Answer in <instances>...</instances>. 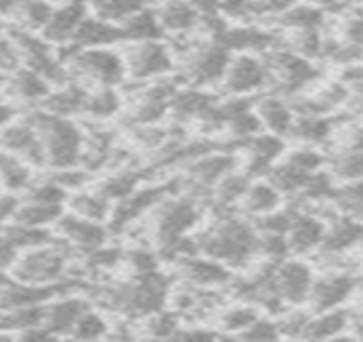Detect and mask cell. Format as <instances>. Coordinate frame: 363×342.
Listing matches in <instances>:
<instances>
[{"instance_id":"83f0119b","label":"cell","mask_w":363,"mask_h":342,"mask_svg":"<svg viewBox=\"0 0 363 342\" xmlns=\"http://www.w3.org/2000/svg\"><path fill=\"white\" fill-rule=\"evenodd\" d=\"M325 167L337 184L359 180L363 178V152H329Z\"/></svg>"},{"instance_id":"d6a6232c","label":"cell","mask_w":363,"mask_h":342,"mask_svg":"<svg viewBox=\"0 0 363 342\" xmlns=\"http://www.w3.org/2000/svg\"><path fill=\"white\" fill-rule=\"evenodd\" d=\"M13 92L18 99L22 101H45L48 94H50V84L37 75L33 69H24V71H18L16 73V79H13Z\"/></svg>"},{"instance_id":"6f0895ef","label":"cell","mask_w":363,"mask_h":342,"mask_svg":"<svg viewBox=\"0 0 363 342\" xmlns=\"http://www.w3.org/2000/svg\"><path fill=\"white\" fill-rule=\"evenodd\" d=\"M16 116V109L7 103H0V126H7Z\"/></svg>"},{"instance_id":"9f6ffc18","label":"cell","mask_w":363,"mask_h":342,"mask_svg":"<svg viewBox=\"0 0 363 342\" xmlns=\"http://www.w3.org/2000/svg\"><path fill=\"white\" fill-rule=\"evenodd\" d=\"M16 65V52L9 50L7 45L0 43V69H5V67H13Z\"/></svg>"},{"instance_id":"2e32d148","label":"cell","mask_w":363,"mask_h":342,"mask_svg":"<svg viewBox=\"0 0 363 342\" xmlns=\"http://www.w3.org/2000/svg\"><path fill=\"white\" fill-rule=\"evenodd\" d=\"M0 145H3L9 154H18L30 160H41L37 154L43 156V145L39 139V133L33 124L26 122H16V124H7L3 126V133H0ZM45 158V156H43Z\"/></svg>"},{"instance_id":"277c9868","label":"cell","mask_w":363,"mask_h":342,"mask_svg":"<svg viewBox=\"0 0 363 342\" xmlns=\"http://www.w3.org/2000/svg\"><path fill=\"white\" fill-rule=\"evenodd\" d=\"M314 267L306 259H282L274 265L272 272V285L284 306H306L312 280H314Z\"/></svg>"},{"instance_id":"816d5d0a","label":"cell","mask_w":363,"mask_h":342,"mask_svg":"<svg viewBox=\"0 0 363 342\" xmlns=\"http://www.w3.org/2000/svg\"><path fill=\"white\" fill-rule=\"evenodd\" d=\"M342 41L361 48L363 50V16H352V18H344L342 26H340V37Z\"/></svg>"},{"instance_id":"7a4b0ae2","label":"cell","mask_w":363,"mask_h":342,"mask_svg":"<svg viewBox=\"0 0 363 342\" xmlns=\"http://www.w3.org/2000/svg\"><path fill=\"white\" fill-rule=\"evenodd\" d=\"M41 135L43 156L56 169H71L82 154V133L79 128L60 116L48 114L35 126Z\"/></svg>"},{"instance_id":"ffe728a7","label":"cell","mask_w":363,"mask_h":342,"mask_svg":"<svg viewBox=\"0 0 363 342\" xmlns=\"http://www.w3.org/2000/svg\"><path fill=\"white\" fill-rule=\"evenodd\" d=\"M229 50L223 48L220 43L218 45H212L210 50H203L195 60H193V82L199 84V86H206V84H216V82H223L225 77V71L229 67Z\"/></svg>"},{"instance_id":"ba28073f","label":"cell","mask_w":363,"mask_h":342,"mask_svg":"<svg viewBox=\"0 0 363 342\" xmlns=\"http://www.w3.org/2000/svg\"><path fill=\"white\" fill-rule=\"evenodd\" d=\"M73 65L101 86H116L126 71V62L116 52L103 48L79 50L73 58Z\"/></svg>"},{"instance_id":"60d3db41","label":"cell","mask_w":363,"mask_h":342,"mask_svg":"<svg viewBox=\"0 0 363 342\" xmlns=\"http://www.w3.org/2000/svg\"><path fill=\"white\" fill-rule=\"evenodd\" d=\"M99 18L105 22H124L137 11H141V0H96Z\"/></svg>"},{"instance_id":"5bb4252c","label":"cell","mask_w":363,"mask_h":342,"mask_svg":"<svg viewBox=\"0 0 363 342\" xmlns=\"http://www.w3.org/2000/svg\"><path fill=\"white\" fill-rule=\"evenodd\" d=\"M86 18V3L84 0H71V3L52 11L50 22L43 28V39L48 43H67L73 39L77 26Z\"/></svg>"},{"instance_id":"f5cc1de1","label":"cell","mask_w":363,"mask_h":342,"mask_svg":"<svg viewBox=\"0 0 363 342\" xmlns=\"http://www.w3.org/2000/svg\"><path fill=\"white\" fill-rule=\"evenodd\" d=\"M130 265L137 274H150V272H156V265H158V259L156 255L147 253V250H135L130 257Z\"/></svg>"},{"instance_id":"7dc6e473","label":"cell","mask_w":363,"mask_h":342,"mask_svg":"<svg viewBox=\"0 0 363 342\" xmlns=\"http://www.w3.org/2000/svg\"><path fill=\"white\" fill-rule=\"evenodd\" d=\"M261 312L250 306V304H244V306H233L229 310L223 312L220 316V327L227 329V331H233V333H242Z\"/></svg>"},{"instance_id":"74e56055","label":"cell","mask_w":363,"mask_h":342,"mask_svg":"<svg viewBox=\"0 0 363 342\" xmlns=\"http://www.w3.org/2000/svg\"><path fill=\"white\" fill-rule=\"evenodd\" d=\"M282 160H286L295 169L303 171V174H314V171H318L327 165V154L316 150L314 145H301V148H295V150L282 154Z\"/></svg>"},{"instance_id":"7c38bea8","label":"cell","mask_w":363,"mask_h":342,"mask_svg":"<svg viewBox=\"0 0 363 342\" xmlns=\"http://www.w3.org/2000/svg\"><path fill=\"white\" fill-rule=\"evenodd\" d=\"M248 150V171L246 174L252 178L255 174H267V169L280 160V156L286 150V143L280 135L274 133H257L250 139H246Z\"/></svg>"},{"instance_id":"8fae6325","label":"cell","mask_w":363,"mask_h":342,"mask_svg":"<svg viewBox=\"0 0 363 342\" xmlns=\"http://www.w3.org/2000/svg\"><path fill=\"white\" fill-rule=\"evenodd\" d=\"M197 219H199L197 208L191 202H173L160 210V214L156 219V223H158L156 233L162 244L173 242L177 238H184L186 231L193 229Z\"/></svg>"},{"instance_id":"11a10c76","label":"cell","mask_w":363,"mask_h":342,"mask_svg":"<svg viewBox=\"0 0 363 342\" xmlns=\"http://www.w3.org/2000/svg\"><path fill=\"white\" fill-rule=\"evenodd\" d=\"M18 206H20V204H18V199H13V197H9V195L0 197V223L7 221V219H13V214H16Z\"/></svg>"},{"instance_id":"ab89813d","label":"cell","mask_w":363,"mask_h":342,"mask_svg":"<svg viewBox=\"0 0 363 342\" xmlns=\"http://www.w3.org/2000/svg\"><path fill=\"white\" fill-rule=\"evenodd\" d=\"M84 109H86L92 118H111V116L118 114V109H120V96L113 92L111 86H103L99 92L86 96Z\"/></svg>"},{"instance_id":"9c48e42d","label":"cell","mask_w":363,"mask_h":342,"mask_svg":"<svg viewBox=\"0 0 363 342\" xmlns=\"http://www.w3.org/2000/svg\"><path fill=\"white\" fill-rule=\"evenodd\" d=\"M363 240V219L337 214L327 223L325 238L316 250V255H342L359 246Z\"/></svg>"},{"instance_id":"d6986e66","label":"cell","mask_w":363,"mask_h":342,"mask_svg":"<svg viewBox=\"0 0 363 342\" xmlns=\"http://www.w3.org/2000/svg\"><path fill=\"white\" fill-rule=\"evenodd\" d=\"M335 131V122L331 116H316V114H297L289 135L301 145H325Z\"/></svg>"},{"instance_id":"e0dca14e","label":"cell","mask_w":363,"mask_h":342,"mask_svg":"<svg viewBox=\"0 0 363 342\" xmlns=\"http://www.w3.org/2000/svg\"><path fill=\"white\" fill-rule=\"evenodd\" d=\"M58 227H60V233L65 236V240H69L73 246L88 250V253L103 246V242H105V229L101 223L86 221L75 214L58 216Z\"/></svg>"},{"instance_id":"6125c7cd","label":"cell","mask_w":363,"mask_h":342,"mask_svg":"<svg viewBox=\"0 0 363 342\" xmlns=\"http://www.w3.org/2000/svg\"><path fill=\"white\" fill-rule=\"evenodd\" d=\"M0 28H3V24H0Z\"/></svg>"},{"instance_id":"d4e9b609","label":"cell","mask_w":363,"mask_h":342,"mask_svg":"<svg viewBox=\"0 0 363 342\" xmlns=\"http://www.w3.org/2000/svg\"><path fill=\"white\" fill-rule=\"evenodd\" d=\"M169 105L177 118H199V120H206V116L214 109V101L201 90L177 92L171 96Z\"/></svg>"},{"instance_id":"4dcf8cb0","label":"cell","mask_w":363,"mask_h":342,"mask_svg":"<svg viewBox=\"0 0 363 342\" xmlns=\"http://www.w3.org/2000/svg\"><path fill=\"white\" fill-rule=\"evenodd\" d=\"M235 165L238 160L231 154H210L193 167V174L201 184H218L227 174H231Z\"/></svg>"},{"instance_id":"4fadbf2b","label":"cell","mask_w":363,"mask_h":342,"mask_svg":"<svg viewBox=\"0 0 363 342\" xmlns=\"http://www.w3.org/2000/svg\"><path fill=\"white\" fill-rule=\"evenodd\" d=\"M128 69L135 77H158L171 69V56L164 45L156 41H141L128 56Z\"/></svg>"},{"instance_id":"91938a15","label":"cell","mask_w":363,"mask_h":342,"mask_svg":"<svg viewBox=\"0 0 363 342\" xmlns=\"http://www.w3.org/2000/svg\"><path fill=\"white\" fill-rule=\"evenodd\" d=\"M0 280H3V274H0Z\"/></svg>"},{"instance_id":"30bf717a","label":"cell","mask_w":363,"mask_h":342,"mask_svg":"<svg viewBox=\"0 0 363 342\" xmlns=\"http://www.w3.org/2000/svg\"><path fill=\"white\" fill-rule=\"evenodd\" d=\"M325 231H327V221H323L320 216H316L312 212L301 210L286 233L291 255L306 257V255L316 253L325 238Z\"/></svg>"},{"instance_id":"f1b7e54d","label":"cell","mask_w":363,"mask_h":342,"mask_svg":"<svg viewBox=\"0 0 363 342\" xmlns=\"http://www.w3.org/2000/svg\"><path fill=\"white\" fill-rule=\"evenodd\" d=\"M122 31V39H133V41H156L162 35V26L158 22V18L150 11H137L135 16H130L128 20L122 22L120 26Z\"/></svg>"},{"instance_id":"7bdbcfd3","label":"cell","mask_w":363,"mask_h":342,"mask_svg":"<svg viewBox=\"0 0 363 342\" xmlns=\"http://www.w3.org/2000/svg\"><path fill=\"white\" fill-rule=\"evenodd\" d=\"M69 333L75 336V338H82V340H96V338H101V336L107 333V321L99 312L86 310L73 323V327H71Z\"/></svg>"},{"instance_id":"f6af8a7d","label":"cell","mask_w":363,"mask_h":342,"mask_svg":"<svg viewBox=\"0 0 363 342\" xmlns=\"http://www.w3.org/2000/svg\"><path fill=\"white\" fill-rule=\"evenodd\" d=\"M135 187H137V176H135V174H128V171H120V174L107 178V180L101 184L99 195L105 197L107 202H111V199L120 202V199L128 197V195L135 191Z\"/></svg>"},{"instance_id":"6da1fadb","label":"cell","mask_w":363,"mask_h":342,"mask_svg":"<svg viewBox=\"0 0 363 342\" xmlns=\"http://www.w3.org/2000/svg\"><path fill=\"white\" fill-rule=\"evenodd\" d=\"M257 240L259 231L255 225L240 219H227L199 242V248L220 263L246 265L257 255Z\"/></svg>"},{"instance_id":"4316f807","label":"cell","mask_w":363,"mask_h":342,"mask_svg":"<svg viewBox=\"0 0 363 342\" xmlns=\"http://www.w3.org/2000/svg\"><path fill=\"white\" fill-rule=\"evenodd\" d=\"M52 297L50 287L45 285H26L22 282L20 287H9L0 291V306L3 310H13V308H24V306H37L43 304Z\"/></svg>"},{"instance_id":"8992f818","label":"cell","mask_w":363,"mask_h":342,"mask_svg":"<svg viewBox=\"0 0 363 342\" xmlns=\"http://www.w3.org/2000/svg\"><path fill=\"white\" fill-rule=\"evenodd\" d=\"M13 267L18 278L26 285H50L65 272L67 257L65 253L41 244L30 248L24 257H18Z\"/></svg>"},{"instance_id":"f546056e","label":"cell","mask_w":363,"mask_h":342,"mask_svg":"<svg viewBox=\"0 0 363 342\" xmlns=\"http://www.w3.org/2000/svg\"><path fill=\"white\" fill-rule=\"evenodd\" d=\"M331 204L340 214L363 219V178L350 180V182H340L335 187Z\"/></svg>"},{"instance_id":"603a6c76","label":"cell","mask_w":363,"mask_h":342,"mask_svg":"<svg viewBox=\"0 0 363 342\" xmlns=\"http://www.w3.org/2000/svg\"><path fill=\"white\" fill-rule=\"evenodd\" d=\"M184 274L189 280L201 285V287H216L229 282V272L225 263L216 259H197V257H184Z\"/></svg>"},{"instance_id":"7402d4cb","label":"cell","mask_w":363,"mask_h":342,"mask_svg":"<svg viewBox=\"0 0 363 342\" xmlns=\"http://www.w3.org/2000/svg\"><path fill=\"white\" fill-rule=\"evenodd\" d=\"M242 206L248 214L252 216H263V214H269L274 212L276 208L282 206V193L269 182V180H259V182H250L244 199H242Z\"/></svg>"},{"instance_id":"bcb514c9","label":"cell","mask_w":363,"mask_h":342,"mask_svg":"<svg viewBox=\"0 0 363 342\" xmlns=\"http://www.w3.org/2000/svg\"><path fill=\"white\" fill-rule=\"evenodd\" d=\"M327 145L331 152H363V124H350L340 133L333 131Z\"/></svg>"},{"instance_id":"f35d334b","label":"cell","mask_w":363,"mask_h":342,"mask_svg":"<svg viewBox=\"0 0 363 342\" xmlns=\"http://www.w3.org/2000/svg\"><path fill=\"white\" fill-rule=\"evenodd\" d=\"M250 176L248 174H238L233 169L231 174H227L220 182H218V189H216V195H218V202L223 206H233L238 202L244 199L248 187H250Z\"/></svg>"},{"instance_id":"680465c9","label":"cell","mask_w":363,"mask_h":342,"mask_svg":"<svg viewBox=\"0 0 363 342\" xmlns=\"http://www.w3.org/2000/svg\"><path fill=\"white\" fill-rule=\"evenodd\" d=\"M352 319H363V306L357 312H352Z\"/></svg>"},{"instance_id":"c3c4849f","label":"cell","mask_w":363,"mask_h":342,"mask_svg":"<svg viewBox=\"0 0 363 342\" xmlns=\"http://www.w3.org/2000/svg\"><path fill=\"white\" fill-rule=\"evenodd\" d=\"M240 336L246 340H276L280 338V327H278V321L259 314Z\"/></svg>"},{"instance_id":"b9f144b4","label":"cell","mask_w":363,"mask_h":342,"mask_svg":"<svg viewBox=\"0 0 363 342\" xmlns=\"http://www.w3.org/2000/svg\"><path fill=\"white\" fill-rule=\"evenodd\" d=\"M0 180L11 191L22 189L28 184V169L18 158H13V154L0 152Z\"/></svg>"},{"instance_id":"52a82bcc","label":"cell","mask_w":363,"mask_h":342,"mask_svg":"<svg viewBox=\"0 0 363 342\" xmlns=\"http://www.w3.org/2000/svg\"><path fill=\"white\" fill-rule=\"evenodd\" d=\"M269 79H272V73H269L267 62H263L261 58L252 54H242L238 58H231L223 77L227 90L235 96L261 90L263 86L269 84Z\"/></svg>"},{"instance_id":"44dd1931","label":"cell","mask_w":363,"mask_h":342,"mask_svg":"<svg viewBox=\"0 0 363 342\" xmlns=\"http://www.w3.org/2000/svg\"><path fill=\"white\" fill-rule=\"evenodd\" d=\"M257 116L261 120V126L267 128L274 135H289L291 124L295 120V111L291 107L289 101L280 99V96H265L257 103Z\"/></svg>"},{"instance_id":"3957f363","label":"cell","mask_w":363,"mask_h":342,"mask_svg":"<svg viewBox=\"0 0 363 342\" xmlns=\"http://www.w3.org/2000/svg\"><path fill=\"white\" fill-rule=\"evenodd\" d=\"M361 285V276L340 272V270H323V274L314 276L306 308L310 312H320L329 308L344 306Z\"/></svg>"},{"instance_id":"ee69618b","label":"cell","mask_w":363,"mask_h":342,"mask_svg":"<svg viewBox=\"0 0 363 342\" xmlns=\"http://www.w3.org/2000/svg\"><path fill=\"white\" fill-rule=\"evenodd\" d=\"M52 11H54L52 5L45 3V0H20V5H18V13L22 16V20L26 22L28 28H35V31L45 28Z\"/></svg>"},{"instance_id":"9a60e30c","label":"cell","mask_w":363,"mask_h":342,"mask_svg":"<svg viewBox=\"0 0 363 342\" xmlns=\"http://www.w3.org/2000/svg\"><path fill=\"white\" fill-rule=\"evenodd\" d=\"M352 321V312L337 306V308H329V310H320V312H312L301 338L308 340H327V338H342L344 331L350 327Z\"/></svg>"},{"instance_id":"8d00e7d4","label":"cell","mask_w":363,"mask_h":342,"mask_svg":"<svg viewBox=\"0 0 363 342\" xmlns=\"http://www.w3.org/2000/svg\"><path fill=\"white\" fill-rule=\"evenodd\" d=\"M195 20H197L195 9L191 5H186V3H179V0H177V3H169L160 11V18H158L162 31L169 28V31H177V33L193 28Z\"/></svg>"},{"instance_id":"d590c367","label":"cell","mask_w":363,"mask_h":342,"mask_svg":"<svg viewBox=\"0 0 363 342\" xmlns=\"http://www.w3.org/2000/svg\"><path fill=\"white\" fill-rule=\"evenodd\" d=\"M299 212H301V210H299L295 204H293V206H286V208L280 206V208H276L274 212L259 216L255 227H257L259 233H280V236H286Z\"/></svg>"},{"instance_id":"5b68a950","label":"cell","mask_w":363,"mask_h":342,"mask_svg":"<svg viewBox=\"0 0 363 342\" xmlns=\"http://www.w3.org/2000/svg\"><path fill=\"white\" fill-rule=\"evenodd\" d=\"M269 73L280 82L282 90L289 94H297L301 88L314 84L320 77V71L312 65V60L297 56L289 50H274L267 60Z\"/></svg>"},{"instance_id":"681fc988","label":"cell","mask_w":363,"mask_h":342,"mask_svg":"<svg viewBox=\"0 0 363 342\" xmlns=\"http://www.w3.org/2000/svg\"><path fill=\"white\" fill-rule=\"evenodd\" d=\"M65 199H67V191L60 184H56L54 180L39 184V187L30 189V193H28V202L43 204V206H60Z\"/></svg>"},{"instance_id":"e575fe53","label":"cell","mask_w":363,"mask_h":342,"mask_svg":"<svg viewBox=\"0 0 363 342\" xmlns=\"http://www.w3.org/2000/svg\"><path fill=\"white\" fill-rule=\"evenodd\" d=\"M69 202H71L73 214H75V216H79V219L94 221V223H103V221L109 216L107 199H105V197H101L99 193H96V195L79 193V195H73Z\"/></svg>"},{"instance_id":"1f68e13d","label":"cell","mask_w":363,"mask_h":342,"mask_svg":"<svg viewBox=\"0 0 363 342\" xmlns=\"http://www.w3.org/2000/svg\"><path fill=\"white\" fill-rule=\"evenodd\" d=\"M86 96L88 92H84L79 86H65L62 90L54 92V94H48V111L54 114V116H60V118H67L71 114H77L84 109L86 105Z\"/></svg>"},{"instance_id":"94428289","label":"cell","mask_w":363,"mask_h":342,"mask_svg":"<svg viewBox=\"0 0 363 342\" xmlns=\"http://www.w3.org/2000/svg\"><path fill=\"white\" fill-rule=\"evenodd\" d=\"M0 84H3V77H0Z\"/></svg>"},{"instance_id":"836d02e7","label":"cell","mask_w":363,"mask_h":342,"mask_svg":"<svg viewBox=\"0 0 363 342\" xmlns=\"http://www.w3.org/2000/svg\"><path fill=\"white\" fill-rule=\"evenodd\" d=\"M58 216H60V206H43V204L28 202L26 206H18L13 221L26 227H45L58 221Z\"/></svg>"},{"instance_id":"cb8c5ba5","label":"cell","mask_w":363,"mask_h":342,"mask_svg":"<svg viewBox=\"0 0 363 342\" xmlns=\"http://www.w3.org/2000/svg\"><path fill=\"white\" fill-rule=\"evenodd\" d=\"M88 310V304L79 297H73V299H60L56 302L54 306H50V310H45V319L43 323L50 327V331L56 336V333H62V331H71L73 323L79 319L82 312Z\"/></svg>"},{"instance_id":"db71d44e","label":"cell","mask_w":363,"mask_h":342,"mask_svg":"<svg viewBox=\"0 0 363 342\" xmlns=\"http://www.w3.org/2000/svg\"><path fill=\"white\" fill-rule=\"evenodd\" d=\"M18 253H20V248H18L7 236L0 238V272H3V270H9V267L16 265V261H18V257H20Z\"/></svg>"},{"instance_id":"f907efd6","label":"cell","mask_w":363,"mask_h":342,"mask_svg":"<svg viewBox=\"0 0 363 342\" xmlns=\"http://www.w3.org/2000/svg\"><path fill=\"white\" fill-rule=\"evenodd\" d=\"M177 319L171 312H162V310H154L152 319H150V333L152 336H177Z\"/></svg>"},{"instance_id":"484cf974","label":"cell","mask_w":363,"mask_h":342,"mask_svg":"<svg viewBox=\"0 0 363 342\" xmlns=\"http://www.w3.org/2000/svg\"><path fill=\"white\" fill-rule=\"evenodd\" d=\"M325 9L314 5H293L280 13V26L289 31H320L325 26Z\"/></svg>"},{"instance_id":"ac0fdd59","label":"cell","mask_w":363,"mask_h":342,"mask_svg":"<svg viewBox=\"0 0 363 342\" xmlns=\"http://www.w3.org/2000/svg\"><path fill=\"white\" fill-rule=\"evenodd\" d=\"M118 39H122V31L120 26L105 22L101 18H84V22L77 26L75 35H73V45L77 50H94V48H105L116 43Z\"/></svg>"}]
</instances>
